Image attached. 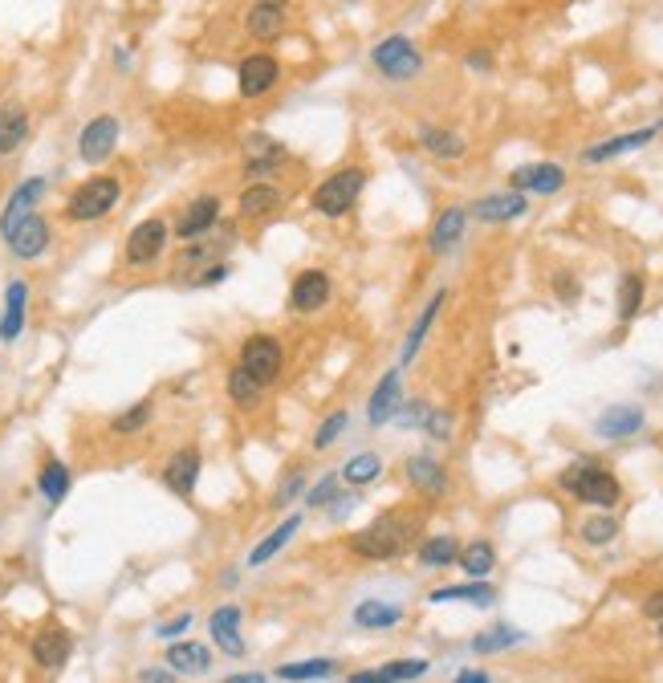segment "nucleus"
<instances>
[{
    "mask_svg": "<svg viewBox=\"0 0 663 683\" xmlns=\"http://www.w3.org/2000/svg\"><path fill=\"white\" fill-rule=\"evenodd\" d=\"M407 537H411V521L399 517V513H383L379 521H371L367 529H358L350 537V549L367 562H391L407 549Z\"/></svg>",
    "mask_w": 663,
    "mask_h": 683,
    "instance_id": "nucleus-1",
    "label": "nucleus"
},
{
    "mask_svg": "<svg viewBox=\"0 0 663 683\" xmlns=\"http://www.w3.org/2000/svg\"><path fill=\"white\" fill-rule=\"evenodd\" d=\"M363 188H367V171H363V167H342V171L326 175L318 188H314L310 208H314L318 216H326V220H342V216L358 204Z\"/></svg>",
    "mask_w": 663,
    "mask_h": 683,
    "instance_id": "nucleus-2",
    "label": "nucleus"
},
{
    "mask_svg": "<svg viewBox=\"0 0 663 683\" xmlns=\"http://www.w3.org/2000/svg\"><path fill=\"white\" fill-rule=\"evenodd\" d=\"M123 200V179L118 175H94L82 188H74V196L66 200V220L70 224H94L102 216L114 212V204Z\"/></svg>",
    "mask_w": 663,
    "mask_h": 683,
    "instance_id": "nucleus-3",
    "label": "nucleus"
},
{
    "mask_svg": "<svg viewBox=\"0 0 663 683\" xmlns=\"http://www.w3.org/2000/svg\"><path fill=\"white\" fill-rule=\"evenodd\" d=\"M236 366L249 370L261 387L281 383V375H285V346H281V338L265 334V330L245 334V342H240V350H236Z\"/></svg>",
    "mask_w": 663,
    "mask_h": 683,
    "instance_id": "nucleus-4",
    "label": "nucleus"
},
{
    "mask_svg": "<svg viewBox=\"0 0 663 683\" xmlns=\"http://www.w3.org/2000/svg\"><path fill=\"white\" fill-rule=\"evenodd\" d=\"M562 488H566V492H574L578 501H586V505H602V509L619 505V496H623L619 480H615L607 468H602V464H594V460L570 464V468L562 472Z\"/></svg>",
    "mask_w": 663,
    "mask_h": 683,
    "instance_id": "nucleus-5",
    "label": "nucleus"
},
{
    "mask_svg": "<svg viewBox=\"0 0 663 683\" xmlns=\"http://www.w3.org/2000/svg\"><path fill=\"white\" fill-rule=\"evenodd\" d=\"M371 61H375V70L383 74V78H391V82H407V78H415L419 70H424V57H419V49L411 45V37H383L375 49H371Z\"/></svg>",
    "mask_w": 663,
    "mask_h": 683,
    "instance_id": "nucleus-6",
    "label": "nucleus"
},
{
    "mask_svg": "<svg viewBox=\"0 0 663 683\" xmlns=\"http://www.w3.org/2000/svg\"><path fill=\"white\" fill-rule=\"evenodd\" d=\"M167 240H171V228H167V220H163V216L139 220V224L131 228V236H127V248H123V261H127L131 269H147V265H155V261L163 257V248H167Z\"/></svg>",
    "mask_w": 663,
    "mask_h": 683,
    "instance_id": "nucleus-7",
    "label": "nucleus"
},
{
    "mask_svg": "<svg viewBox=\"0 0 663 683\" xmlns=\"http://www.w3.org/2000/svg\"><path fill=\"white\" fill-rule=\"evenodd\" d=\"M277 82H281V61L273 53H249L245 61H240V70H236V90L249 102L273 94Z\"/></svg>",
    "mask_w": 663,
    "mask_h": 683,
    "instance_id": "nucleus-8",
    "label": "nucleus"
},
{
    "mask_svg": "<svg viewBox=\"0 0 663 683\" xmlns=\"http://www.w3.org/2000/svg\"><path fill=\"white\" fill-rule=\"evenodd\" d=\"M334 297V285H330V273L326 269H301L289 285V314L306 318V314H318L326 309Z\"/></svg>",
    "mask_w": 663,
    "mask_h": 683,
    "instance_id": "nucleus-9",
    "label": "nucleus"
},
{
    "mask_svg": "<svg viewBox=\"0 0 663 683\" xmlns=\"http://www.w3.org/2000/svg\"><path fill=\"white\" fill-rule=\"evenodd\" d=\"M114 147H118V118H114V114L90 118L86 127H82V135H78V155H82V163H106V159L114 155Z\"/></svg>",
    "mask_w": 663,
    "mask_h": 683,
    "instance_id": "nucleus-10",
    "label": "nucleus"
},
{
    "mask_svg": "<svg viewBox=\"0 0 663 683\" xmlns=\"http://www.w3.org/2000/svg\"><path fill=\"white\" fill-rule=\"evenodd\" d=\"M5 240H9V253L17 261H37V257H45V248H49V224H45V216L29 212L25 220H17L5 232Z\"/></svg>",
    "mask_w": 663,
    "mask_h": 683,
    "instance_id": "nucleus-11",
    "label": "nucleus"
},
{
    "mask_svg": "<svg viewBox=\"0 0 663 683\" xmlns=\"http://www.w3.org/2000/svg\"><path fill=\"white\" fill-rule=\"evenodd\" d=\"M509 188L513 192H533V196H554L566 188V171L558 163H525L509 175Z\"/></svg>",
    "mask_w": 663,
    "mask_h": 683,
    "instance_id": "nucleus-12",
    "label": "nucleus"
},
{
    "mask_svg": "<svg viewBox=\"0 0 663 683\" xmlns=\"http://www.w3.org/2000/svg\"><path fill=\"white\" fill-rule=\"evenodd\" d=\"M220 224V196H196L175 220V236L179 240H200Z\"/></svg>",
    "mask_w": 663,
    "mask_h": 683,
    "instance_id": "nucleus-13",
    "label": "nucleus"
},
{
    "mask_svg": "<svg viewBox=\"0 0 663 683\" xmlns=\"http://www.w3.org/2000/svg\"><path fill=\"white\" fill-rule=\"evenodd\" d=\"M281 163H285V147H281L277 139H265V135L245 139V175H249V179L265 183Z\"/></svg>",
    "mask_w": 663,
    "mask_h": 683,
    "instance_id": "nucleus-14",
    "label": "nucleus"
},
{
    "mask_svg": "<svg viewBox=\"0 0 663 683\" xmlns=\"http://www.w3.org/2000/svg\"><path fill=\"white\" fill-rule=\"evenodd\" d=\"M281 208H285V192L277 188V183H249V188L240 192V200H236L240 220H265V216H273Z\"/></svg>",
    "mask_w": 663,
    "mask_h": 683,
    "instance_id": "nucleus-15",
    "label": "nucleus"
},
{
    "mask_svg": "<svg viewBox=\"0 0 663 683\" xmlns=\"http://www.w3.org/2000/svg\"><path fill=\"white\" fill-rule=\"evenodd\" d=\"M196 480H200V452L196 448H179L167 464H163V484L175 492V496H188L196 492Z\"/></svg>",
    "mask_w": 663,
    "mask_h": 683,
    "instance_id": "nucleus-16",
    "label": "nucleus"
},
{
    "mask_svg": "<svg viewBox=\"0 0 663 683\" xmlns=\"http://www.w3.org/2000/svg\"><path fill=\"white\" fill-rule=\"evenodd\" d=\"M240 606H220V610H212V618H208V631H212V643H216V651H224V655H232V659H240L245 655V639H240Z\"/></svg>",
    "mask_w": 663,
    "mask_h": 683,
    "instance_id": "nucleus-17",
    "label": "nucleus"
},
{
    "mask_svg": "<svg viewBox=\"0 0 663 683\" xmlns=\"http://www.w3.org/2000/svg\"><path fill=\"white\" fill-rule=\"evenodd\" d=\"M399 407H403V379H399V370H387V375L379 379V387L371 391V399H367V419L375 427H383V423L395 419Z\"/></svg>",
    "mask_w": 663,
    "mask_h": 683,
    "instance_id": "nucleus-18",
    "label": "nucleus"
},
{
    "mask_svg": "<svg viewBox=\"0 0 663 683\" xmlns=\"http://www.w3.org/2000/svg\"><path fill=\"white\" fill-rule=\"evenodd\" d=\"M476 220H489V224H509V220H521L529 212V200L521 192H497V196H485L468 208Z\"/></svg>",
    "mask_w": 663,
    "mask_h": 683,
    "instance_id": "nucleus-19",
    "label": "nucleus"
},
{
    "mask_svg": "<svg viewBox=\"0 0 663 683\" xmlns=\"http://www.w3.org/2000/svg\"><path fill=\"white\" fill-rule=\"evenodd\" d=\"M29 318V285L25 281H9L5 289V314H0V342H17Z\"/></svg>",
    "mask_w": 663,
    "mask_h": 683,
    "instance_id": "nucleus-20",
    "label": "nucleus"
},
{
    "mask_svg": "<svg viewBox=\"0 0 663 683\" xmlns=\"http://www.w3.org/2000/svg\"><path fill=\"white\" fill-rule=\"evenodd\" d=\"M245 33L257 45H273L285 33V5H249L245 13Z\"/></svg>",
    "mask_w": 663,
    "mask_h": 683,
    "instance_id": "nucleus-21",
    "label": "nucleus"
},
{
    "mask_svg": "<svg viewBox=\"0 0 663 683\" xmlns=\"http://www.w3.org/2000/svg\"><path fill=\"white\" fill-rule=\"evenodd\" d=\"M70 651H74V639H70L62 627H45L41 635H33V659H37V667H45V671L66 667Z\"/></svg>",
    "mask_w": 663,
    "mask_h": 683,
    "instance_id": "nucleus-22",
    "label": "nucleus"
},
{
    "mask_svg": "<svg viewBox=\"0 0 663 683\" xmlns=\"http://www.w3.org/2000/svg\"><path fill=\"white\" fill-rule=\"evenodd\" d=\"M655 131H659V127H643V131H631V135L602 139V143H594V147L582 151V163H607V159H619V155H627V151H635V147H647V143L655 139Z\"/></svg>",
    "mask_w": 663,
    "mask_h": 683,
    "instance_id": "nucleus-23",
    "label": "nucleus"
},
{
    "mask_svg": "<svg viewBox=\"0 0 663 683\" xmlns=\"http://www.w3.org/2000/svg\"><path fill=\"white\" fill-rule=\"evenodd\" d=\"M598 436L602 440H627V436H635V431L643 427V407H607L598 415Z\"/></svg>",
    "mask_w": 663,
    "mask_h": 683,
    "instance_id": "nucleus-24",
    "label": "nucleus"
},
{
    "mask_svg": "<svg viewBox=\"0 0 663 683\" xmlns=\"http://www.w3.org/2000/svg\"><path fill=\"white\" fill-rule=\"evenodd\" d=\"M45 196V179L41 175H33V179H25L21 188L9 196V204H5V212H0V232H9L17 220H25L29 212H33V204Z\"/></svg>",
    "mask_w": 663,
    "mask_h": 683,
    "instance_id": "nucleus-25",
    "label": "nucleus"
},
{
    "mask_svg": "<svg viewBox=\"0 0 663 683\" xmlns=\"http://www.w3.org/2000/svg\"><path fill=\"white\" fill-rule=\"evenodd\" d=\"M464 224H468V208H444L440 216H436V224H432V232H428V248L440 257V253H448V248L464 236Z\"/></svg>",
    "mask_w": 663,
    "mask_h": 683,
    "instance_id": "nucleus-26",
    "label": "nucleus"
},
{
    "mask_svg": "<svg viewBox=\"0 0 663 683\" xmlns=\"http://www.w3.org/2000/svg\"><path fill=\"white\" fill-rule=\"evenodd\" d=\"M403 623V610L391 606V602H379V598H367L354 606V627L363 631H387V627H399Z\"/></svg>",
    "mask_w": 663,
    "mask_h": 683,
    "instance_id": "nucleus-27",
    "label": "nucleus"
},
{
    "mask_svg": "<svg viewBox=\"0 0 663 683\" xmlns=\"http://www.w3.org/2000/svg\"><path fill=\"white\" fill-rule=\"evenodd\" d=\"M403 472H407V480H411L419 492H428V496H440V492L448 488V472H444L432 456H411V460L403 464Z\"/></svg>",
    "mask_w": 663,
    "mask_h": 683,
    "instance_id": "nucleus-28",
    "label": "nucleus"
},
{
    "mask_svg": "<svg viewBox=\"0 0 663 683\" xmlns=\"http://www.w3.org/2000/svg\"><path fill=\"white\" fill-rule=\"evenodd\" d=\"M167 667L179 675H204L212 667V651L204 643H171L167 647Z\"/></svg>",
    "mask_w": 663,
    "mask_h": 683,
    "instance_id": "nucleus-29",
    "label": "nucleus"
},
{
    "mask_svg": "<svg viewBox=\"0 0 663 683\" xmlns=\"http://www.w3.org/2000/svg\"><path fill=\"white\" fill-rule=\"evenodd\" d=\"M224 387H228V399L240 407V411H253L257 403H261V395H265V387L249 375V370H240L236 362L228 366V379H224Z\"/></svg>",
    "mask_w": 663,
    "mask_h": 683,
    "instance_id": "nucleus-30",
    "label": "nucleus"
},
{
    "mask_svg": "<svg viewBox=\"0 0 663 683\" xmlns=\"http://www.w3.org/2000/svg\"><path fill=\"white\" fill-rule=\"evenodd\" d=\"M25 139H29L25 106H0V155H13Z\"/></svg>",
    "mask_w": 663,
    "mask_h": 683,
    "instance_id": "nucleus-31",
    "label": "nucleus"
},
{
    "mask_svg": "<svg viewBox=\"0 0 663 683\" xmlns=\"http://www.w3.org/2000/svg\"><path fill=\"white\" fill-rule=\"evenodd\" d=\"M70 480H74V472H70L62 460H45L41 472H37V488H41V496H45L49 505H62V501H66Z\"/></svg>",
    "mask_w": 663,
    "mask_h": 683,
    "instance_id": "nucleus-32",
    "label": "nucleus"
},
{
    "mask_svg": "<svg viewBox=\"0 0 663 683\" xmlns=\"http://www.w3.org/2000/svg\"><path fill=\"white\" fill-rule=\"evenodd\" d=\"M419 147H424L432 159H460L468 147L456 131H444V127H419Z\"/></svg>",
    "mask_w": 663,
    "mask_h": 683,
    "instance_id": "nucleus-33",
    "label": "nucleus"
},
{
    "mask_svg": "<svg viewBox=\"0 0 663 683\" xmlns=\"http://www.w3.org/2000/svg\"><path fill=\"white\" fill-rule=\"evenodd\" d=\"M444 301H448V293H444V289H440V293H432V301L424 305V314L415 318V326L407 330V342H403V362H411V358L419 354V346H424V338H428V330H432L436 314L444 309Z\"/></svg>",
    "mask_w": 663,
    "mask_h": 683,
    "instance_id": "nucleus-34",
    "label": "nucleus"
},
{
    "mask_svg": "<svg viewBox=\"0 0 663 683\" xmlns=\"http://www.w3.org/2000/svg\"><path fill=\"white\" fill-rule=\"evenodd\" d=\"M643 297H647V281H643V273H635V269H631V273H623V277H619V322H623V326L639 318Z\"/></svg>",
    "mask_w": 663,
    "mask_h": 683,
    "instance_id": "nucleus-35",
    "label": "nucleus"
},
{
    "mask_svg": "<svg viewBox=\"0 0 663 683\" xmlns=\"http://www.w3.org/2000/svg\"><path fill=\"white\" fill-rule=\"evenodd\" d=\"M297 529H301V517H285V521H281V525H277V529H273V533H269V537L249 553V570H257V566H265V562H269V557H277V553L289 545V537H293Z\"/></svg>",
    "mask_w": 663,
    "mask_h": 683,
    "instance_id": "nucleus-36",
    "label": "nucleus"
},
{
    "mask_svg": "<svg viewBox=\"0 0 663 683\" xmlns=\"http://www.w3.org/2000/svg\"><path fill=\"white\" fill-rule=\"evenodd\" d=\"M497 598V590L489 582H464V586H440L432 590V602H472V606H489Z\"/></svg>",
    "mask_w": 663,
    "mask_h": 683,
    "instance_id": "nucleus-37",
    "label": "nucleus"
},
{
    "mask_svg": "<svg viewBox=\"0 0 663 683\" xmlns=\"http://www.w3.org/2000/svg\"><path fill=\"white\" fill-rule=\"evenodd\" d=\"M224 244H216V240H208V236H200L196 244H188L184 253L175 257V277H184V273H192V269H208L212 261H216V253H220Z\"/></svg>",
    "mask_w": 663,
    "mask_h": 683,
    "instance_id": "nucleus-38",
    "label": "nucleus"
},
{
    "mask_svg": "<svg viewBox=\"0 0 663 683\" xmlns=\"http://www.w3.org/2000/svg\"><path fill=\"white\" fill-rule=\"evenodd\" d=\"M334 659H297V663H281L277 667V679L285 683H306V679H330L334 675Z\"/></svg>",
    "mask_w": 663,
    "mask_h": 683,
    "instance_id": "nucleus-39",
    "label": "nucleus"
},
{
    "mask_svg": "<svg viewBox=\"0 0 663 683\" xmlns=\"http://www.w3.org/2000/svg\"><path fill=\"white\" fill-rule=\"evenodd\" d=\"M379 472H383V460H379L375 452H358V456H350V460L338 468V476H342L346 484H354V488H363V484L379 480Z\"/></svg>",
    "mask_w": 663,
    "mask_h": 683,
    "instance_id": "nucleus-40",
    "label": "nucleus"
},
{
    "mask_svg": "<svg viewBox=\"0 0 663 683\" xmlns=\"http://www.w3.org/2000/svg\"><path fill=\"white\" fill-rule=\"evenodd\" d=\"M460 566L468 570L472 582H480V578H489V570L497 566V553H493L489 541H472V545L460 549Z\"/></svg>",
    "mask_w": 663,
    "mask_h": 683,
    "instance_id": "nucleus-41",
    "label": "nucleus"
},
{
    "mask_svg": "<svg viewBox=\"0 0 663 683\" xmlns=\"http://www.w3.org/2000/svg\"><path fill=\"white\" fill-rule=\"evenodd\" d=\"M151 415H155V403H151V399H139V403L127 407L123 415H114L110 431H114V436H135V431H143V427L151 423Z\"/></svg>",
    "mask_w": 663,
    "mask_h": 683,
    "instance_id": "nucleus-42",
    "label": "nucleus"
},
{
    "mask_svg": "<svg viewBox=\"0 0 663 683\" xmlns=\"http://www.w3.org/2000/svg\"><path fill=\"white\" fill-rule=\"evenodd\" d=\"M460 557V545H456V537H428L424 545H419V562L424 566H452Z\"/></svg>",
    "mask_w": 663,
    "mask_h": 683,
    "instance_id": "nucleus-43",
    "label": "nucleus"
},
{
    "mask_svg": "<svg viewBox=\"0 0 663 683\" xmlns=\"http://www.w3.org/2000/svg\"><path fill=\"white\" fill-rule=\"evenodd\" d=\"M346 427H350V411H330V415L318 423V431H314V452L334 448V444L346 436Z\"/></svg>",
    "mask_w": 663,
    "mask_h": 683,
    "instance_id": "nucleus-44",
    "label": "nucleus"
},
{
    "mask_svg": "<svg viewBox=\"0 0 663 683\" xmlns=\"http://www.w3.org/2000/svg\"><path fill=\"white\" fill-rule=\"evenodd\" d=\"M521 639H525L521 631H513V627H497V631L476 635V639H472V651H476V655H493V651H509V647H517Z\"/></svg>",
    "mask_w": 663,
    "mask_h": 683,
    "instance_id": "nucleus-45",
    "label": "nucleus"
},
{
    "mask_svg": "<svg viewBox=\"0 0 663 683\" xmlns=\"http://www.w3.org/2000/svg\"><path fill=\"white\" fill-rule=\"evenodd\" d=\"M615 537H619V521L607 517V513L582 521V541H586V545H611Z\"/></svg>",
    "mask_w": 663,
    "mask_h": 683,
    "instance_id": "nucleus-46",
    "label": "nucleus"
},
{
    "mask_svg": "<svg viewBox=\"0 0 663 683\" xmlns=\"http://www.w3.org/2000/svg\"><path fill=\"white\" fill-rule=\"evenodd\" d=\"M391 683H407V679H424L428 675V659H395V663H383L379 667Z\"/></svg>",
    "mask_w": 663,
    "mask_h": 683,
    "instance_id": "nucleus-47",
    "label": "nucleus"
},
{
    "mask_svg": "<svg viewBox=\"0 0 663 683\" xmlns=\"http://www.w3.org/2000/svg\"><path fill=\"white\" fill-rule=\"evenodd\" d=\"M338 480H342L338 472H326V476L306 492V505H310V509H326V505H334V501H338Z\"/></svg>",
    "mask_w": 663,
    "mask_h": 683,
    "instance_id": "nucleus-48",
    "label": "nucleus"
},
{
    "mask_svg": "<svg viewBox=\"0 0 663 683\" xmlns=\"http://www.w3.org/2000/svg\"><path fill=\"white\" fill-rule=\"evenodd\" d=\"M301 484H306V472H301V468H293V472L285 476V484H277V492H273V509L289 505V501H293V496L301 492Z\"/></svg>",
    "mask_w": 663,
    "mask_h": 683,
    "instance_id": "nucleus-49",
    "label": "nucleus"
},
{
    "mask_svg": "<svg viewBox=\"0 0 663 683\" xmlns=\"http://www.w3.org/2000/svg\"><path fill=\"white\" fill-rule=\"evenodd\" d=\"M428 411H432L428 403H419V399H415V403H403V407L395 411V419H399L403 427H424V419H428Z\"/></svg>",
    "mask_w": 663,
    "mask_h": 683,
    "instance_id": "nucleus-50",
    "label": "nucleus"
},
{
    "mask_svg": "<svg viewBox=\"0 0 663 683\" xmlns=\"http://www.w3.org/2000/svg\"><path fill=\"white\" fill-rule=\"evenodd\" d=\"M424 431L432 440H448V431H452V415H444L440 407H432L428 411V419H424Z\"/></svg>",
    "mask_w": 663,
    "mask_h": 683,
    "instance_id": "nucleus-51",
    "label": "nucleus"
},
{
    "mask_svg": "<svg viewBox=\"0 0 663 683\" xmlns=\"http://www.w3.org/2000/svg\"><path fill=\"white\" fill-rule=\"evenodd\" d=\"M228 273H232V269L220 261V265H208V269H200L192 285H196V289H208V285H220V281H228Z\"/></svg>",
    "mask_w": 663,
    "mask_h": 683,
    "instance_id": "nucleus-52",
    "label": "nucleus"
},
{
    "mask_svg": "<svg viewBox=\"0 0 663 683\" xmlns=\"http://www.w3.org/2000/svg\"><path fill=\"white\" fill-rule=\"evenodd\" d=\"M188 627H192V614H188V610H184V614H175V618H171V623H163V627H159V631H155V635H159V639H167V643H171V639H179V635H184V631H188Z\"/></svg>",
    "mask_w": 663,
    "mask_h": 683,
    "instance_id": "nucleus-53",
    "label": "nucleus"
},
{
    "mask_svg": "<svg viewBox=\"0 0 663 683\" xmlns=\"http://www.w3.org/2000/svg\"><path fill=\"white\" fill-rule=\"evenodd\" d=\"M139 683H175V675L163 671V667H143L139 671Z\"/></svg>",
    "mask_w": 663,
    "mask_h": 683,
    "instance_id": "nucleus-54",
    "label": "nucleus"
},
{
    "mask_svg": "<svg viewBox=\"0 0 663 683\" xmlns=\"http://www.w3.org/2000/svg\"><path fill=\"white\" fill-rule=\"evenodd\" d=\"M643 614H647V618H663V590H655V594L643 602Z\"/></svg>",
    "mask_w": 663,
    "mask_h": 683,
    "instance_id": "nucleus-55",
    "label": "nucleus"
},
{
    "mask_svg": "<svg viewBox=\"0 0 663 683\" xmlns=\"http://www.w3.org/2000/svg\"><path fill=\"white\" fill-rule=\"evenodd\" d=\"M346 683H391V679H387L383 671H354Z\"/></svg>",
    "mask_w": 663,
    "mask_h": 683,
    "instance_id": "nucleus-56",
    "label": "nucleus"
},
{
    "mask_svg": "<svg viewBox=\"0 0 663 683\" xmlns=\"http://www.w3.org/2000/svg\"><path fill=\"white\" fill-rule=\"evenodd\" d=\"M220 683H265V675H257V671H236V675H228Z\"/></svg>",
    "mask_w": 663,
    "mask_h": 683,
    "instance_id": "nucleus-57",
    "label": "nucleus"
},
{
    "mask_svg": "<svg viewBox=\"0 0 663 683\" xmlns=\"http://www.w3.org/2000/svg\"><path fill=\"white\" fill-rule=\"evenodd\" d=\"M456 683H489V675H480V671H464Z\"/></svg>",
    "mask_w": 663,
    "mask_h": 683,
    "instance_id": "nucleus-58",
    "label": "nucleus"
},
{
    "mask_svg": "<svg viewBox=\"0 0 663 683\" xmlns=\"http://www.w3.org/2000/svg\"><path fill=\"white\" fill-rule=\"evenodd\" d=\"M253 5H285V0H253Z\"/></svg>",
    "mask_w": 663,
    "mask_h": 683,
    "instance_id": "nucleus-59",
    "label": "nucleus"
},
{
    "mask_svg": "<svg viewBox=\"0 0 663 683\" xmlns=\"http://www.w3.org/2000/svg\"><path fill=\"white\" fill-rule=\"evenodd\" d=\"M659 639H663V627H659Z\"/></svg>",
    "mask_w": 663,
    "mask_h": 683,
    "instance_id": "nucleus-60",
    "label": "nucleus"
}]
</instances>
